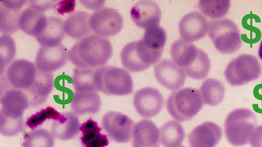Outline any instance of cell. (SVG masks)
Instances as JSON below:
<instances>
[{"label":"cell","mask_w":262,"mask_h":147,"mask_svg":"<svg viewBox=\"0 0 262 147\" xmlns=\"http://www.w3.org/2000/svg\"><path fill=\"white\" fill-rule=\"evenodd\" d=\"M36 74L37 68L33 63L18 59L7 67L5 76L12 88L23 90L32 85Z\"/></svg>","instance_id":"cell-12"},{"label":"cell","mask_w":262,"mask_h":147,"mask_svg":"<svg viewBox=\"0 0 262 147\" xmlns=\"http://www.w3.org/2000/svg\"><path fill=\"white\" fill-rule=\"evenodd\" d=\"M28 1L26 0L20 1H1L0 4L6 8L20 10L25 5Z\"/></svg>","instance_id":"cell-41"},{"label":"cell","mask_w":262,"mask_h":147,"mask_svg":"<svg viewBox=\"0 0 262 147\" xmlns=\"http://www.w3.org/2000/svg\"><path fill=\"white\" fill-rule=\"evenodd\" d=\"M185 137L184 128L178 121L170 120L160 128V142L164 147L179 146Z\"/></svg>","instance_id":"cell-26"},{"label":"cell","mask_w":262,"mask_h":147,"mask_svg":"<svg viewBox=\"0 0 262 147\" xmlns=\"http://www.w3.org/2000/svg\"><path fill=\"white\" fill-rule=\"evenodd\" d=\"M101 128L98 123L91 118L82 124L80 127L82 136L80 138L83 145H85L96 138L100 134Z\"/></svg>","instance_id":"cell-36"},{"label":"cell","mask_w":262,"mask_h":147,"mask_svg":"<svg viewBox=\"0 0 262 147\" xmlns=\"http://www.w3.org/2000/svg\"><path fill=\"white\" fill-rule=\"evenodd\" d=\"M112 54L110 40L92 34L75 43L69 51L68 59L78 68H98L104 66Z\"/></svg>","instance_id":"cell-1"},{"label":"cell","mask_w":262,"mask_h":147,"mask_svg":"<svg viewBox=\"0 0 262 147\" xmlns=\"http://www.w3.org/2000/svg\"><path fill=\"white\" fill-rule=\"evenodd\" d=\"M16 47L15 41L10 35L3 34L0 37V74L2 76L6 68L15 58Z\"/></svg>","instance_id":"cell-32"},{"label":"cell","mask_w":262,"mask_h":147,"mask_svg":"<svg viewBox=\"0 0 262 147\" xmlns=\"http://www.w3.org/2000/svg\"><path fill=\"white\" fill-rule=\"evenodd\" d=\"M262 67L258 60L250 54H242L232 60L224 71L227 82L231 86H241L257 80Z\"/></svg>","instance_id":"cell-8"},{"label":"cell","mask_w":262,"mask_h":147,"mask_svg":"<svg viewBox=\"0 0 262 147\" xmlns=\"http://www.w3.org/2000/svg\"><path fill=\"white\" fill-rule=\"evenodd\" d=\"M162 52L150 49L141 39L128 43L123 47L120 53L121 61L128 70L140 72L159 62Z\"/></svg>","instance_id":"cell-7"},{"label":"cell","mask_w":262,"mask_h":147,"mask_svg":"<svg viewBox=\"0 0 262 147\" xmlns=\"http://www.w3.org/2000/svg\"><path fill=\"white\" fill-rule=\"evenodd\" d=\"M170 53L172 61L182 67L188 77L202 80L208 75L211 62L208 55L191 42L180 38L172 43Z\"/></svg>","instance_id":"cell-2"},{"label":"cell","mask_w":262,"mask_h":147,"mask_svg":"<svg viewBox=\"0 0 262 147\" xmlns=\"http://www.w3.org/2000/svg\"><path fill=\"white\" fill-rule=\"evenodd\" d=\"M80 126L77 115L73 112H63L58 119L53 121L51 133L54 138L60 140H70L78 134Z\"/></svg>","instance_id":"cell-21"},{"label":"cell","mask_w":262,"mask_h":147,"mask_svg":"<svg viewBox=\"0 0 262 147\" xmlns=\"http://www.w3.org/2000/svg\"><path fill=\"white\" fill-rule=\"evenodd\" d=\"M64 21L55 16L47 18V24L43 31L35 37L41 46L53 47L59 45L66 36Z\"/></svg>","instance_id":"cell-25"},{"label":"cell","mask_w":262,"mask_h":147,"mask_svg":"<svg viewBox=\"0 0 262 147\" xmlns=\"http://www.w3.org/2000/svg\"><path fill=\"white\" fill-rule=\"evenodd\" d=\"M61 113L51 107L42 109L35 114L30 116L26 122V125L31 129H34L42 125L47 119L56 120L61 116Z\"/></svg>","instance_id":"cell-34"},{"label":"cell","mask_w":262,"mask_h":147,"mask_svg":"<svg viewBox=\"0 0 262 147\" xmlns=\"http://www.w3.org/2000/svg\"><path fill=\"white\" fill-rule=\"evenodd\" d=\"M90 25L94 34L106 38L115 36L121 31L123 19L115 9L103 7L91 15Z\"/></svg>","instance_id":"cell-9"},{"label":"cell","mask_w":262,"mask_h":147,"mask_svg":"<svg viewBox=\"0 0 262 147\" xmlns=\"http://www.w3.org/2000/svg\"><path fill=\"white\" fill-rule=\"evenodd\" d=\"M102 126L113 141L126 143L132 137L134 121L128 116L119 112L110 111L102 119Z\"/></svg>","instance_id":"cell-10"},{"label":"cell","mask_w":262,"mask_h":147,"mask_svg":"<svg viewBox=\"0 0 262 147\" xmlns=\"http://www.w3.org/2000/svg\"><path fill=\"white\" fill-rule=\"evenodd\" d=\"M258 53L259 57L260 58V59L262 61V40H261V41L260 42V45H259V49H258Z\"/></svg>","instance_id":"cell-43"},{"label":"cell","mask_w":262,"mask_h":147,"mask_svg":"<svg viewBox=\"0 0 262 147\" xmlns=\"http://www.w3.org/2000/svg\"><path fill=\"white\" fill-rule=\"evenodd\" d=\"M222 136L221 127L214 122L207 121L196 127L189 133L190 147H214Z\"/></svg>","instance_id":"cell-19"},{"label":"cell","mask_w":262,"mask_h":147,"mask_svg":"<svg viewBox=\"0 0 262 147\" xmlns=\"http://www.w3.org/2000/svg\"><path fill=\"white\" fill-rule=\"evenodd\" d=\"M53 73L41 71L37 69L36 79L31 86L23 91L27 95L30 107L44 103L54 88Z\"/></svg>","instance_id":"cell-18"},{"label":"cell","mask_w":262,"mask_h":147,"mask_svg":"<svg viewBox=\"0 0 262 147\" xmlns=\"http://www.w3.org/2000/svg\"><path fill=\"white\" fill-rule=\"evenodd\" d=\"M24 128V119L9 117L0 115V132L6 136H13L20 132Z\"/></svg>","instance_id":"cell-35"},{"label":"cell","mask_w":262,"mask_h":147,"mask_svg":"<svg viewBox=\"0 0 262 147\" xmlns=\"http://www.w3.org/2000/svg\"><path fill=\"white\" fill-rule=\"evenodd\" d=\"M178 147H184V146L180 145V146H178Z\"/></svg>","instance_id":"cell-44"},{"label":"cell","mask_w":262,"mask_h":147,"mask_svg":"<svg viewBox=\"0 0 262 147\" xmlns=\"http://www.w3.org/2000/svg\"><path fill=\"white\" fill-rule=\"evenodd\" d=\"M154 75L165 88L176 90L184 85L186 75L184 69L173 61L163 59L154 65Z\"/></svg>","instance_id":"cell-14"},{"label":"cell","mask_w":262,"mask_h":147,"mask_svg":"<svg viewBox=\"0 0 262 147\" xmlns=\"http://www.w3.org/2000/svg\"><path fill=\"white\" fill-rule=\"evenodd\" d=\"M96 69L76 67L74 69L72 80L75 91L81 92L97 91L95 82Z\"/></svg>","instance_id":"cell-28"},{"label":"cell","mask_w":262,"mask_h":147,"mask_svg":"<svg viewBox=\"0 0 262 147\" xmlns=\"http://www.w3.org/2000/svg\"><path fill=\"white\" fill-rule=\"evenodd\" d=\"M208 34L216 49L224 54H233L242 45V39L237 26L228 18L210 20Z\"/></svg>","instance_id":"cell-6"},{"label":"cell","mask_w":262,"mask_h":147,"mask_svg":"<svg viewBox=\"0 0 262 147\" xmlns=\"http://www.w3.org/2000/svg\"><path fill=\"white\" fill-rule=\"evenodd\" d=\"M106 135L100 134L96 138L84 145V147H104L108 144Z\"/></svg>","instance_id":"cell-40"},{"label":"cell","mask_w":262,"mask_h":147,"mask_svg":"<svg viewBox=\"0 0 262 147\" xmlns=\"http://www.w3.org/2000/svg\"><path fill=\"white\" fill-rule=\"evenodd\" d=\"M54 138L48 130L39 129L25 134L23 147H53Z\"/></svg>","instance_id":"cell-31"},{"label":"cell","mask_w":262,"mask_h":147,"mask_svg":"<svg viewBox=\"0 0 262 147\" xmlns=\"http://www.w3.org/2000/svg\"><path fill=\"white\" fill-rule=\"evenodd\" d=\"M141 40L150 49L163 52L166 41V33L159 26L153 27L145 30Z\"/></svg>","instance_id":"cell-33"},{"label":"cell","mask_w":262,"mask_h":147,"mask_svg":"<svg viewBox=\"0 0 262 147\" xmlns=\"http://www.w3.org/2000/svg\"><path fill=\"white\" fill-rule=\"evenodd\" d=\"M164 99L156 88L146 87L137 91L134 95L133 105L138 114L144 118H151L162 110Z\"/></svg>","instance_id":"cell-11"},{"label":"cell","mask_w":262,"mask_h":147,"mask_svg":"<svg viewBox=\"0 0 262 147\" xmlns=\"http://www.w3.org/2000/svg\"><path fill=\"white\" fill-rule=\"evenodd\" d=\"M249 143L252 147H262V125L255 128Z\"/></svg>","instance_id":"cell-39"},{"label":"cell","mask_w":262,"mask_h":147,"mask_svg":"<svg viewBox=\"0 0 262 147\" xmlns=\"http://www.w3.org/2000/svg\"><path fill=\"white\" fill-rule=\"evenodd\" d=\"M101 101L97 91H75L71 104V109L77 115L94 114L100 109Z\"/></svg>","instance_id":"cell-24"},{"label":"cell","mask_w":262,"mask_h":147,"mask_svg":"<svg viewBox=\"0 0 262 147\" xmlns=\"http://www.w3.org/2000/svg\"><path fill=\"white\" fill-rule=\"evenodd\" d=\"M160 130L151 120L143 119L135 124L133 147H160Z\"/></svg>","instance_id":"cell-20"},{"label":"cell","mask_w":262,"mask_h":147,"mask_svg":"<svg viewBox=\"0 0 262 147\" xmlns=\"http://www.w3.org/2000/svg\"><path fill=\"white\" fill-rule=\"evenodd\" d=\"M256 125L255 113L247 108H238L230 112L225 121L227 140L232 145L239 146L249 143Z\"/></svg>","instance_id":"cell-4"},{"label":"cell","mask_w":262,"mask_h":147,"mask_svg":"<svg viewBox=\"0 0 262 147\" xmlns=\"http://www.w3.org/2000/svg\"><path fill=\"white\" fill-rule=\"evenodd\" d=\"M47 18L45 12L29 7L21 12L19 19V29L25 33L35 37L46 28Z\"/></svg>","instance_id":"cell-23"},{"label":"cell","mask_w":262,"mask_h":147,"mask_svg":"<svg viewBox=\"0 0 262 147\" xmlns=\"http://www.w3.org/2000/svg\"><path fill=\"white\" fill-rule=\"evenodd\" d=\"M29 7H32L37 10L45 12L46 11L53 9L58 1L40 0L29 1Z\"/></svg>","instance_id":"cell-38"},{"label":"cell","mask_w":262,"mask_h":147,"mask_svg":"<svg viewBox=\"0 0 262 147\" xmlns=\"http://www.w3.org/2000/svg\"><path fill=\"white\" fill-rule=\"evenodd\" d=\"M198 7L206 16L214 19H221L228 12L230 7L229 0H201Z\"/></svg>","instance_id":"cell-30"},{"label":"cell","mask_w":262,"mask_h":147,"mask_svg":"<svg viewBox=\"0 0 262 147\" xmlns=\"http://www.w3.org/2000/svg\"><path fill=\"white\" fill-rule=\"evenodd\" d=\"M130 15L137 26L146 30L159 25L161 11L155 2L143 0L134 5L131 8Z\"/></svg>","instance_id":"cell-16"},{"label":"cell","mask_w":262,"mask_h":147,"mask_svg":"<svg viewBox=\"0 0 262 147\" xmlns=\"http://www.w3.org/2000/svg\"><path fill=\"white\" fill-rule=\"evenodd\" d=\"M22 11L5 7L0 4V32L10 35L19 30V19Z\"/></svg>","instance_id":"cell-29"},{"label":"cell","mask_w":262,"mask_h":147,"mask_svg":"<svg viewBox=\"0 0 262 147\" xmlns=\"http://www.w3.org/2000/svg\"><path fill=\"white\" fill-rule=\"evenodd\" d=\"M83 7L88 9L97 11L102 8L105 3L104 1H79Z\"/></svg>","instance_id":"cell-42"},{"label":"cell","mask_w":262,"mask_h":147,"mask_svg":"<svg viewBox=\"0 0 262 147\" xmlns=\"http://www.w3.org/2000/svg\"><path fill=\"white\" fill-rule=\"evenodd\" d=\"M76 6L75 0H62L58 1L54 7V10L58 15L71 14L74 11Z\"/></svg>","instance_id":"cell-37"},{"label":"cell","mask_w":262,"mask_h":147,"mask_svg":"<svg viewBox=\"0 0 262 147\" xmlns=\"http://www.w3.org/2000/svg\"><path fill=\"white\" fill-rule=\"evenodd\" d=\"M95 82L97 91L108 95H125L133 91V81L124 68L104 66L96 69Z\"/></svg>","instance_id":"cell-3"},{"label":"cell","mask_w":262,"mask_h":147,"mask_svg":"<svg viewBox=\"0 0 262 147\" xmlns=\"http://www.w3.org/2000/svg\"><path fill=\"white\" fill-rule=\"evenodd\" d=\"M200 92L204 103L215 106L223 101L225 88L220 81L209 78L203 82L200 87Z\"/></svg>","instance_id":"cell-27"},{"label":"cell","mask_w":262,"mask_h":147,"mask_svg":"<svg viewBox=\"0 0 262 147\" xmlns=\"http://www.w3.org/2000/svg\"><path fill=\"white\" fill-rule=\"evenodd\" d=\"M208 29L207 19L198 11L186 14L179 23V31L182 39L190 42L203 38L208 33Z\"/></svg>","instance_id":"cell-15"},{"label":"cell","mask_w":262,"mask_h":147,"mask_svg":"<svg viewBox=\"0 0 262 147\" xmlns=\"http://www.w3.org/2000/svg\"><path fill=\"white\" fill-rule=\"evenodd\" d=\"M203 105L200 91L191 87L173 92L166 101V108L169 114L177 121L181 122L193 117L201 110Z\"/></svg>","instance_id":"cell-5"},{"label":"cell","mask_w":262,"mask_h":147,"mask_svg":"<svg viewBox=\"0 0 262 147\" xmlns=\"http://www.w3.org/2000/svg\"><path fill=\"white\" fill-rule=\"evenodd\" d=\"M91 15L83 11H77L70 14L64 21L66 34L75 40L82 39L93 32L90 25Z\"/></svg>","instance_id":"cell-22"},{"label":"cell","mask_w":262,"mask_h":147,"mask_svg":"<svg viewBox=\"0 0 262 147\" xmlns=\"http://www.w3.org/2000/svg\"><path fill=\"white\" fill-rule=\"evenodd\" d=\"M68 53L62 43L53 47L40 46L36 54L35 65L41 71L52 73L67 63Z\"/></svg>","instance_id":"cell-13"},{"label":"cell","mask_w":262,"mask_h":147,"mask_svg":"<svg viewBox=\"0 0 262 147\" xmlns=\"http://www.w3.org/2000/svg\"><path fill=\"white\" fill-rule=\"evenodd\" d=\"M0 115L15 118H23L24 111L29 107L26 93L20 89L11 88L1 94Z\"/></svg>","instance_id":"cell-17"}]
</instances>
